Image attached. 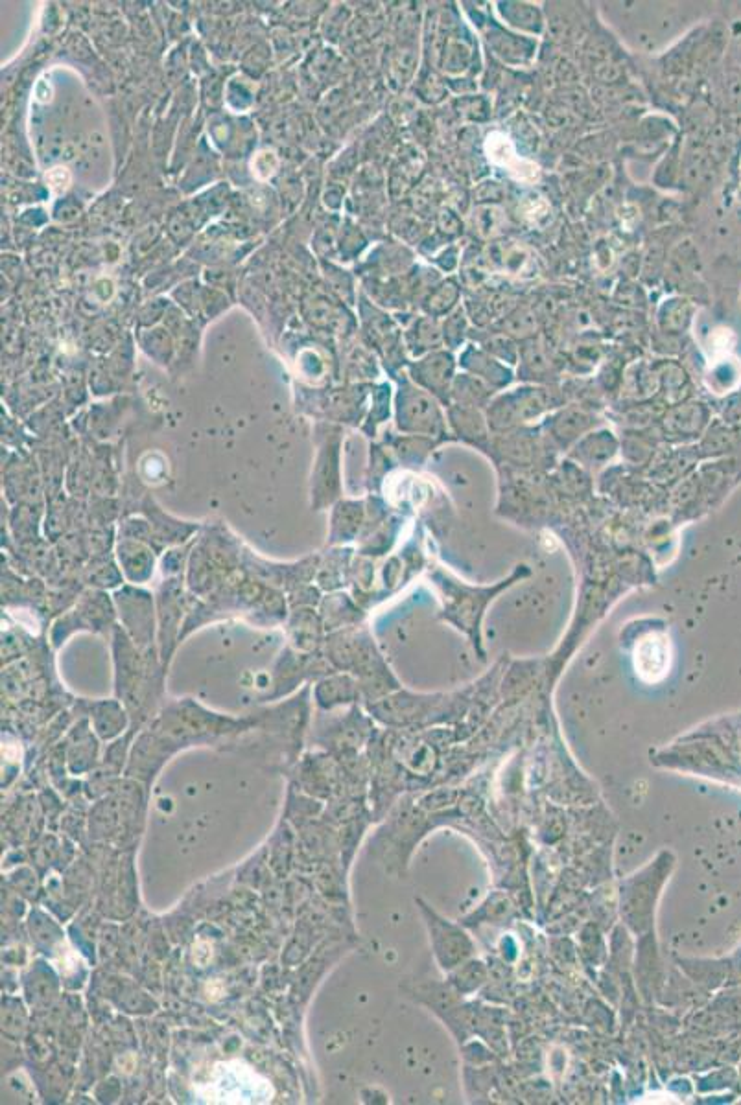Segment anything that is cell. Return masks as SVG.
<instances>
[{
	"mask_svg": "<svg viewBox=\"0 0 741 1105\" xmlns=\"http://www.w3.org/2000/svg\"><path fill=\"white\" fill-rule=\"evenodd\" d=\"M452 973H454V984L458 986L461 993H467V991L478 988L483 982V975H485L480 962H469V960L465 964H461L458 969H454Z\"/></svg>",
	"mask_w": 741,
	"mask_h": 1105,
	"instance_id": "3",
	"label": "cell"
},
{
	"mask_svg": "<svg viewBox=\"0 0 741 1105\" xmlns=\"http://www.w3.org/2000/svg\"><path fill=\"white\" fill-rule=\"evenodd\" d=\"M673 862L670 851H662L655 861L622 883V918L638 934L651 931L655 923V907L670 879Z\"/></svg>",
	"mask_w": 741,
	"mask_h": 1105,
	"instance_id": "1",
	"label": "cell"
},
{
	"mask_svg": "<svg viewBox=\"0 0 741 1105\" xmlns=\"http://www.w3.org/2000/svg\"><path fill=\"white\" fill-rule=\"evenodd\" d=\"M423 914L430 931V942L436 953L437 964L443 971L452 973L461 964L471 960L474 943L459 925L437 916L432 908L423 905Z\"/></svg>",
	"mask_w": 741,
	"mask_h": 1105,
	"instance_id": "2",
	"label": "cell"
}]
</instances>
